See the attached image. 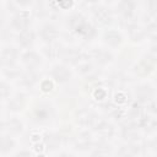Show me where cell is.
<instances>
[{
	"label": "cell",
	"mask_w": 157,
	"mask_h": 157,
	"mask_svg": "<svg viewBox=\"0 0 157 157\" xmlns=\"http://www.w3.org/2000/svg\"><path fill=\"white\" fill-rule=\"evenodd\" d=\"M88 59H90V58H88ZM88 59L85 58L83 55H81L80 59L75 63V64L77 65L78 70H80L82 74H87V72H90V71L92 70V64H91V61H90Z\"/></svg>",
	"instance_id": "d6986e66"
},
{
	"label": "cell",
	"mask_w": 157,
	"mask_h": 157,
	"mask_svg": "<svg viewBox=\"0 0 157 157\" xmlns=\"http://www.w3.org/2000/svg\"><path fill=\"white\" fill-rule=\"evenodd\" d=\"M107 1H112V0H107Z\"/></svg>",
	"instance_id": "d590c367"
},
{
	"label": "cell",
	"mask_w": 157,
	"mask_h": 157,
	"mask_svg": "<svg viewBox=\"0 0 157 157\" xmlns=\"http://www.w3.org/2000/svg\"><path fill=\"white\" fill-rule=\"evenodd\" d=\"M150 56L153 59V60H157V47H152L151 50H150Z\"/></svg>",
	"instance_id": "83f0119b"
},
{
	"label": "cell",
	"mask_w": 157,
	"mask_h": 157,
	"mask_svg": "<svg viewBox=\"0 0 157 157\" xmlns=\"http://www.w3.org/2000/svg\"><path fill=\"white\" fill-rule=\"evenodd\" d=\"M93 15H94V18L97 22L102 23V25H105V23H109L110 20H112V16H110V12L104 9V7H98V9H94L93 11Z\"/></svg>",
	"instance_id": "9c48e42d"
},
{
	"label": "cell",
	"mask_w": 157,
	"mask_h": 157,
	"mask_svg": "<svg viewBox=\"0 0 157 157\" xmlns=\"http://www.w3.org/2000/svg\"><path fill=\"white\" fill-rule=\"evenodd\" d=\"M91 146V137L88 134L83 132L80 134L76 139H75V148L77 150H86Z\"/></svg>",
	"instance_id": "5bb4252c"
},
{
	"label": "cell",
	"mask_w": 157,
	"mask_h": 157,
	"mask_svg": "<svg viewBox=\"0 0 157 157\" xmlns=\"http://www.w3.org/2000/svg\"><path fill=\"white\" fill-rule=\"evenodd\" d=\"M59 2L63 7H69V6H71L72 0H59Z\"/></svg>",
	"instance_id": "f1b7e54d"
},
{
	"label": "cell",
	"mask_w": 157,
	"mask_h": 157,
	"mask_svg": "<svg viewBox=\"0 0 157 157\" xmlns=\"http://www.w3.org/2000/svg\"><path fill=\"white\" fill-rule=\"evenodd\" d=\"M34 39V36H33V32L29 31V29H25L21 32V34L18 36V43L23 47H28L32 44Z\"/></svg>",
	"instance_id": "2e32d148"
},
{
	"label": "cell",
	"mask_w": 157,
	"mask_h": 157,
	"mask_svg": "<svg viewBox=\"0 0 157 157\" xmlns=\"http://www.w3.org/2000/svg\"><path fill=\"white\" fill-rule=\"evenodd\" d=\"M33 115H34V119L37 121H45V120L50 119V117H52V109L47 104H40V105H38L34 109Z\"/></svg>",
	"instance_id": "3957f363"
},
{
	"label": "cell",
	"mask_w": 157,
	"mask_h": 157,
	"mask_svg": "<svg viewBox=\"0 0 157 157\" xmlns=\"http://www.w3.org/2000/svg\"><path fill=\"white\" fill-rule=\"evenodd\" d=\"M104 96H105V92L102 91L101 88H98V91H96V97H97V99H102Z\"/></svg>",
	"instance_id": "f546056e"
},
{
	"label": "cell",
	"mask_w": 157,
	"mask_h": 157,
	"mask_svg": "<svg viewBox=\"0 0 157 157\" xmlns=\"http://www.w3.org/2000/svg\"><path fill=\"white\" fill-rule=\"evenodd\" d=\"M22 59H23V61L27 64V66H29V67H34V66H37V65L40 63L39 56H38L34 52H27L26 54H23Z\"/></svg>",
	"instance_id": "e0dca14e"
},
{
	"label": "cell",
	"mask_w": 157,
	"mask_h": 157,
	"mask_svg": "<svg viewBox=\"0 0 157 157\" xmlns=\"http://www.w3.org/2000/svg\"><path fill=\"white\" fill-rule=\"evenodd\" d=\"M12 147H13V141L10 140V137L4 136V137L1 139V151H2V152H6V151L11 150Z\"/></svg>",
	"instance_id": "484cf974"
},
{
	"label": "cell",
	"mask_w": 157,
	"mask_h": 157,
	"mask_svg": "<svg viewBox=\"0 0 157 157\" xmlns=\"http://www.w3.org/2000/svg\"><path fill=\"white\" fill-rule=\"evenodd\" d=\"M16 59V50L13 48H5L1 52V63L2 66H10Z\"/></svg>",
	"instance_id": "8fae6325"
},
{
	"label": "cell",
	"mask_w": 157,
	"mask_h": 157,
	"mask_svg": "<svg viewBox=\"0 0 157 157\" xmlns=\"http://www.w3.org/2000/svg\"><path fill=\"white\" fill-rule=\"evenodd\" d=\"M151 71V65L147 64L146 61H141L135 66V72L139 75H146Z\"/></svg>",
	"instance_id": "cb8c5ba5"
},
{
	"label": "cell",
	"mask_w": 157,
	"mask_h": 157,
	"mask_svg": "<svg viewBox=\"0 0 157 157\" xmlns=\"http://www.w3.org/2000/svg\"><path fill=\"white\" fill-rule=\"evenodd\" d=\"M134 7H135V5H134V1L132 0H121L119 2V6H118L119 12L124 17H126V18L128 17H131V15L134 12Z\"/></svg>",
	"instance_id": "4fadbf2b"
},
{
	"label": "cell",
	"mask_w": 157,
	"mask_h": 157,
	"mask_svg": "<svg viewBox=\"0 0 157 157\" xmlns=\"http://www.w3.org/2000/svg\"><path fill=\"white\" fill-rule=\"evenodd\" d=\"M88 56L91 59H93L94 61L99 63V64H104V63H108L109 60H112V55L108 53V52H104V50H92L90 52Z\"/></svg>",
	"instance_id": "30bf717a"
},
{
	"label": "cell",
	"mask_w": 157,
	"mask_h": 157,
	"mask_svg": "<svg viewBox=\"0 0 157 157\" xmlns=\"http://www.w3.org/2000/svg\"><path fill=\"white\" fill-rule=\"evenodd\" d=\"M45 144H47V147L49 150H56L61 144L60 136L56 134H48L45 136Z\"/></svg>",
	"instance_id": "ac0fdd59"
},
{
	"label": "cell",
	"mask_w": 157,
	"mask_h": 157,
	"mask_svg": "<svg viewBox=\"0 0 157 157\" xmlns=\"http://www.w3.org/2000/svg\"><path fill=\"white\" fill-rule=\"evenodd\" d=\"M104 39L110 45H118L121 42V36L115 31H109L104 34Z\"/></svg>",
	"instance_id": "44dd1931"
},
{
	"label": "cell",
	"mask_w": 157,
	"mask_h": 157,
	"mask_svg": "<svg viewBox=\"0 0 157 157\" xmlns=\"http://www.w3.org/2000/svg\"><path fill=\"white\" fill-rule=\"evenodd\" d=\"M23 103H25V98H23V94H16L9 103V107L10 109H13V110H17V109H21L23 107Z\"/></svg>",
	"instance_id": "603a6c76"
},
{
	"label": "cell",
	"mask_w": 157,
	"mask_h": 157,
	"mask_svg": "<svg viewBox=\"0 0 157 157\" xmlns=\"http://www.w3.org/2000/svg\"><path fill=\"white\" fill-rule=\"evenodd\" d=\"M151 110H152L153 113H157V101L151 104Z\"/></svg>",
	"instance_id": "1f68e13d"
},
{
	"label": "cell",
	"mask_w": 157,
	"mask_h": 157,
	"mask_svg": "<svg viewBox=\"0 0 157 157\" xmlns=\"http://www.w3.org/2000/svg\"><path fill=\"white\" fill-rule=\"evenodd\" d=\"M135 94L139 102H147L151 101V98L153 97V90L147 85H142L136 88Z\"/></svg>",
	"instance_id": "7a4b0ae2"
},
{
	"label": "cell",
	"mask_w": 157,
	"mask_h": 157,
	"mask_svg": "<svg viewBox=\"0 0 157 157\" xmlns=\"http://www.w3.org/2000/svg\"><path fill=\"white\" fill-rule=\"evenodd\" d=\"M129 36H130V38L132 40L140 42L145 37V32H144V29L140 26H137V25H130L129 26Z\"/></svg>",
	"instance_id": "9a60e30c"
},
{
	"label": "cell",
	"mask_w": 157,
	"mask_h": 157,
	"mask_svg": "<svg viewBox=\"0 0 157 157\" xmlns=\"http://www.w3.org/2000/svg\"><path fill=\"white\" fill-rule=\"evenodd\" d=\"M40 36L42 38L45 40V42H53L58 36H59V32L58 29L53 26V25H44L42 27V31H40Z\"/></svg>",
	"instance_id": "5b68a950"
},
{
	"label": "cell",
	"mask_w": 157,
	"mask_h": 157,
	"mask_svg": "<svg viewBox=\"0 0 157 157\" xmlns=\"http://www.w3.org/2000/svg\"><path fill=\"white\" fill-rule=\"evenodd\" d=\"M45 54L49 56V58H55L60 54L59 49H58V45L56 44H50L49 47L45 48Z\"/></svg>",
	"instance_id": "d4e9b609"
},
{
	"label": "cell",
	"mask_w": 157,
	"mask_h": 157,
	"mask_svg": "<svg viewBox=\"0 0 157 157\" xmlns=\"http://www.w3.org/2000/svg\"><path fill=\"white\" fill-rule=\"evenodd\" d=\"M92 125H93L94 130H96L97 132H99L101 135L109 136V135L113 132L112 125H110L108 121H105V120H98V121H96V119H94V121H93Z\"/></svg>",
	"instance_id": "ba28073f"
},
{
	"label": "cell",
	"mask_w": 157,
	"mask_h": 157,
	"mask_svg": "<svg viewBox=\"0 0 157 157\" xmlns=\"http://www.w3.org/2000/svg\"><path fill=\"white\" fill-rule=\"evenodd\" d=\"M148 10L152 15L157 13V0H148Z\"/></svg>",
	"instance_id": "4316f807"
},
{
	"label": "cell",
	"mask_w": 157,
	"mask_h": 157,
	"mask_svg": "<svg viewBox=\"0 0 157 157\" xmlns=\"http://www.w3.org/2000/svg\"><path fill=\"white\" fill-rule=\"evenodd\" d=\"M2 129L4 130H7L10 132H20L22 130V124L16 120V119H12V120H9L6 123L2 124Z\"/></svg>",
	"instance_id": "ffe728a7"
},
{
	"label": "cell",
	"mask_w": 157,
	"mask_h": 157,
	"mask_svg": "<svg viewBox=\"0 0 157 157\" xmlns=\"http://www.w3.org/2000/svg\"><path fill=\"white\" fill-rule=\"evenodd\" d=\"M155 126H156V128H157V120H156V121H155Z\"/></svg>",
	"instance_id": "e575fe53"
},
{
	"label": "cell",
	"mask_w": 157,
	"mask_h": 157,
	"mask_svg": "<svg viewBox=\"0 0 157 157\" xmlns=\"http://www.w3.org/2000/svg\"><path fill=\"white\" fill-rule=\"evenodd\" d=\"M11 26L17 29V31H25L28 26V16L27 13L25 12H21V13H17L13 18H12V22H11Z\"/></svg>",
	"instance_id": "277c9868"
},
{
	"label": "cell",
	"mask_w": 157,
	"mask_h": 157,
	"mask_svg": "<svg viewBox=\"0 0 157 157\" xmlns=\"http://www.w3.org/2000/svg\"><path fill=\"white\" fill-rule=\"evenodd\" d=\"M42 88H43L44 91H48V90H50V88H52V83H50L49 81H45V82H43Z\"/></svg>",
	"instance_id": "4dcf8cb0"
},
{
	"label": "cell",
	"mask_w": 157,
	"mask_h": 157,
	"mask_svg": "<svg viewBox=\"0 0 157 157\" xmlns=\"http://www.w3.org/2000/svg\"><path fill=\"white\" fill-rule=\"evenodd\" d=\"M69 25H70L71 29H72L75 33L80 34V36H83V37H86V38H91V37L93 36V33H94L93 27H92L90 23H87L86 20H85L81 15H77V13H76V15H72V16L70 17Z\"/></svg>",
	"instance_id": "6da1fadb"
},
{
	"label": "cell",
	"mask_w": 157,
	"mask_h": 157,
	"mask_svg": "<svg viewBox=\"0 0 157 157\" xmlns=\"http://www.w3.org/2000/svg\"><path fill=\"white\" fill-rule=\"evenodd\" d=\"M60 56L63 58L64 61L74 63V64H75V63L80 59L81 54H80L78 50H76V49H74V48H65V49H63V50L60 52Z\"/></svg>",
	"instance_id": "52a82bcc"
},
{
	"label": "cell",
	"mask_w": 157,
	"mask_h": 157,
	"mask_svg": "<svg viewBox=\"0 0 157 157\" xmlns=\"http://www.w3.org/2000/svg\"><path fill=\"white\" fill-rule=\"evenodd\" d=\"M76 120L78 124L81 125H92L93 121H94V115L90 112V110H80L76 115Z\"/></svg>",
	"instance_id": "7c38bea8"
},
{
	"label": "cell",
	"mask_w": 157,
	"mask_h": 157,
	"mask_svg": "<svg viewBox=\"0 0 157 157\" xmlns=\"http://www.w3.org/2000/svg\"><path fill=\"white\" fill-rule=\"evenodd\" d=\"M151 146H152V148H153L155 151H157V139L152 141V144H151Z\"/></svg>",
	"instance_id": "d6a6232c"
},
{
	"label": "cell",
	"mask_w": 157,
	"mask_h": 157,
	"mask_svg": "<svg viewBox=\"0 0 157 157\" xmlns=\"http://www.w3.org/2000/svg\"><path fill=\"white\" fill-rule=\"evenodd\" d=\"M53 77L58 81V82H66L69 78H70V76H71V74H70V71L65 67V66H63V65H58V66H55L54 69H53Z\"/></svg>",
	"instance_id": "8992f818"
},
{
	"label": "cell",
	"mask_w": 157,
	"mask_h": 157,
	"mask_svg": "<svg viewBox=\"0 0 157 157\" xmlns=\"http://www.w3.org/2000/svg\"><path fill=\"white\" fill-rule=\"evenodd\" d=\"M87 2H94V1H97V0H86Z\"/></svg>",
	"instance_id": "836d02e7"
},
{
	"label": "cell",
	"mask_w": 157,
	"mask_h": 157,
	"mask_svg": "<svg viewBox=\"0 0 157 157\" xmlns=\"http://www.w3.org/2000/svg\"><path fill=\"white\" fill-rule=\"evenodd\" d=\"M37 81V74L33 71H27L21 77V83L25 86H32Z\"/></svg>",
	"instance_id": "7402d4cb"
}]
</instances>
